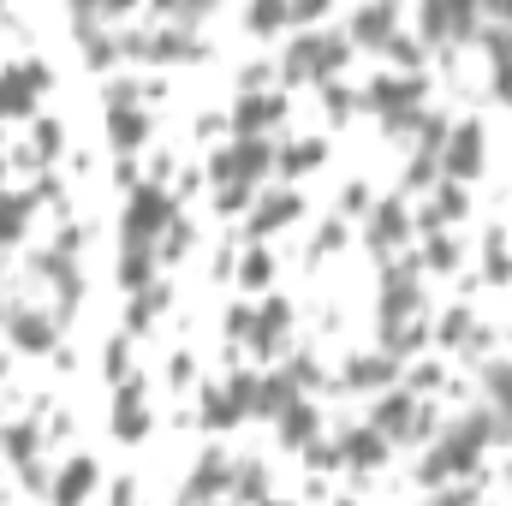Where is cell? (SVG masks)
Listing matches in <instances>:
<instances>
[{"mask_svg":"<svg viewBox=\"0 0 512 506\" xmlns=\"http://www.w3.org/2000/svg\"><path fill=\"white\" fill-rule=\"evenodd\" d=\"M489 435H495V417H465V423L435 447V459L423 465V477L441 483V477H453V471H471V465H477V447H483Z\"/></svg>","mask_w":512,"mask_h":506,"instance_id":"cell-1","label":"cell"},{"mask_svg":"<svg viewBox=\"0 0 512 506\" xmlns=\"http://www.w3.org/2000/svg\"><path fill=\"white\" fill-rule=\"evenodd\" d=\"M346 54H352L346 36H304V42L286 54V72H292V78H328Z\"/></svg>","mask_w":512,"mask_h":506,"instance_id":"cell-2","label":"cell"},{"mask_svg":"<svg viewBox=\"0 0 512 506\" xmlns=\"http://www.w3.org/2000/svg\"><path fill=\"white\" fill-rule=\"evenodd\" d=\"M167 221H173V203H167V197H161L155 185L131 197V215H126V233H131V245H149V239H155V233H161Z\"/></svg>","mask_w":512,"mask_h":506,"instance_id":"cell-3","label":"cell"},{"mask_svg":"<svg viewBox=\"0 0 512 506\" xmlns=\"http://www.w3.org/2000/svg\"><path fill=\"white\" fill-rule=\"evenodd\" d=\"M441 167H447L453 179H471V173L483 167V126H453L447 131V143H441Z\"/></svg>","mask_w":512,"mask_h":506,"instance_id":"cell-4","label":"cell"},{"mask_svg":"<svg viewBox=\"0 0 512 506\" xmlns=\"http://www.w3.org/2000/svg\"><path fill=\"white\" fill-rule=\"evenodd\" d=\"M42 84H48L42 66H6V72H0V114H6V120H12V114H30V102H36Z\"/></svg>","mask_w":512,"mask_h":506,"instance_id":"cell-5","label":"cell"},{"mask_svg":"<svg viewBox=\"0 0 512 506\" xmlns=\"http://www.w3.org/2000/svg\"><path fill=\"white\" fill-rule=\"evenodd\" d=\"M483 0H423V36H459L471 30Z\"/></svg>","mask_w":512,"mask_h":506,"instance_id":"cell-6","label":"cell"},{"mask_svg":"<svg viewBox=\"0 0 512 506\" xmlns=\"http://www.w3.org/2000/svg\"><path fill=\"white\" fill-rule=\"evenodd\" d=\"M268 167V149L262 143H239V149H227L221 161H215V179H227V185H256V173Z\"/></svg>","mask_w":512,"mask_h":506,"instance_id":"cell-7","label":"cell"},{"mask_svg":"<svg viewBox=\"0 0 512 506\" xmlns=\"http://www.w3.org/2000/svg\"><path fill=\"white\" fill-rule=\"evenodd\" d=\"M429 417H423V405L417 399H405V393H387L382 405H376V429L382 435H417Z\"/></svg>","mask_w":512,"mask_h":506,"instance_id":"cell-8","label":"cell"},{"mask_svg":"<svg viewBox=\"0 0 512 506\" xmlns=\"http://www.w3.org/2000/svg\"><path fill=\"white\" fill-rule=\"evenodd\" d=\"M393 18H399L393 0H376V6H364V12L352 18V36H358V42H387V36H393Z\"/></svg>","mask_w":512,"mask_h":506,"instance_id":"cell-9","label":"cell"},{"mask_svg":"<svg viewBox=\"0 0 512 506\" xmlns=\"http://www.w3.org/2000/svg\"><path fill=\"white\" fill-rule=\"evenodd\" d=\"M387 453V435L370 423V429H358V435H346V465H358V471H370V465H382Z\"/></svg>","mask_w":512,"mask_h":506,"instance_id":"cell-10","label":"cell"},{"mask_svg":"<svg viewBox=\"0 0 512 506\" xmlns=\"http://www.w3.org/2000/svg\"><path fill=\"white\" fill-rule=\"evenodd\" d=\"M310 435H316V417H310V405L292 399V405L280 411V441H286V447H304Z\"/></svg>","mask_w":512,"mask_h":506,"instance_id":"cell-11","label":"cell"},{"mask_svg":"<svg viewBox=\"0 0 512 506\" xmlns=\"http://www.w3.org/2000/svg\"><path fill=\"white\" fill-rule=\"evenodd\" d=\"M90 489H96V465H90V459H72V471H60V483H54L60 501H78V495H90Z\"/></svg>","mask_w":512,"mask_h":506,"instance_id":"cell-12","label":"cell"},{"mask_svg":"<svg viewBox=\"0 0 512 506\" xmlns=\"http://www.w3.org/2000/svg\"><path fill=\"white\" fill-rule=\"evenodd\" d=\"M292 215H298V197H286V191H280V197H268V203H256L251 227H262V233H268V227H286Z\"/></svg>","mask_w":512,"mask_h":506,"instance_id":"cell-13","label":"cell"},{"mask_svg":"<svg viewBox=\"0 0 512 506\" xmlns=\"http://www.w3.org/2000/svg\"><path fill=\"white\" fill-rule=\"evenodd\" d=\"M114 429H120L126 441H137V435L149 429V417H143V399H137V387H126V393H120V417H114Z\"/></svg>","mask_w":512,"mask_h":506,"instance_id":"cell-14","label":"cell"},{"mask_svg":"<svg viewBox=\"0 0 512 506\" xmlns=\"http://www.w3.org/2000/svg\"><path fill=\"white\" fill-rule=\"evenodd\" d=\"M417 96H423V84H417V78H399V84H376V108H387V114H393V108H411Z\"/></svg>","mask_w":512,"mask_h":506,"instance_id":"cell-15","label":"cell"},{"mask_svg":"<svg viewBox=\"0 0 512 506\" xmlns=\"http://www.w3.org/2000/svg\"><path fill=\"white\" fill-rule=\"evenodd\" d=\"M280 334H286V304H268V310H262V322H256V352H274V346H280Z\"/></svg>","mask_w":512,"mask_h":506,"instance_id":"cell-16","label":"cell"},{"mask_svg":"<svg viewBox=\"0 0 512 506\" xmlns=\"http://www.w3.org/2000/svg\"><path fill=\"white\" fill-rule=\"evenodd\" d=\"M221 489H227V459H221V453H209V459H203V471L191 477V495H221Z\"/></svg>","mask_w":512,"mask_h":506,"instance_id":"cell-17","label":"cell"},{"mask_svg":"<svg viewBox=\"0 0 512 506\" xmlns=\"http://www.w3.org/2000/svg\"><path fill=\"white\" fill-rule=\"evenodd\" d=\"M108 137H114L120 149H137V143H143V114H131V108L108 114Z\"/></svg>","mask_w":512,"mask_h":506,"instance_id":"cell-18","label":"cell"},{"mask_svg":"<svg viewBox=\"0 0 512 506\" xmlns=\"http://www.w3.org/2000/svg\"><path fill=\"white\" fill-rule=\"evenodd\" d=\"M268 120H280V102H274V96H251V102L239 108V131H245V137H251L256 126H268Z\"/></svg>","mask_w":512,"mask_h":506,"instance_id":"cell-19","label":"cell"},{"mask_svg":"<svg viewBox=\"0 0 512 506\" xmlns=\"http://www.w3.org/2000/svg\"><path fill=\"white\" fill-rule=\"evenodd\" d=\"M203 417H209V423H233V417H245V411H239L233 387H215V393H203Z\"/></svg>","mask_w":512,"mask_h":506,"instance_id":"cell-20","label":"cell"},{"mask_svg":"<svg viewBox=\"0 0 512 506\" xmlns=\"http://www.w3.org/2000/svg\"><path fill=\"white\" fill-rule=\"evenodd\" d=\"M12 334H18V346H30V352H42V346L54 340V328H48L42 316H18V322H12Z\"/></svg>","mask_w":512,"mask_h":506,"instance_id":"cell-21","label":"cell"},{"mask_svg":"<svg viewBox=\"0 0 512 506\" xmlns=\"http://www.w3.org/2000/svg\"><path fill=\"white\" fill-rule=\"evenodd\" d=\"M489 54H495V78H501V90L512 96V30H495Z\"/></svg>","mask_w":512,"mask_h":506,"instance_id":"cell-22","label":"cell"},{"mask_svg":"<svg viewBox=\"0 0 512 506\" xmlns=\"http://www.w3.org/2000/svg\"><path fill=\"white\" fill-rule=\"evenodd\" d=\"M24 215H30L24 197H0V239H18L24 233Z\"/></svg>","mask_w":512,"mask_h":506,"instance_id":"cell-23","label":"cell"},{"mask_svg":"<svg viewBox=\"0 0 512 506\" xmlns=\"http://www.w3.org/2000/svg\"><path fill=\"white\" fill-rule=\"evenodd\" d=\"M393 239H405V209H399V203H387L382 215H376V245H393Z\"/></svg>","mask_w":512,"mask_h":506,"instance_id":"cell-24","label":"cell"},{"mask_svg":"<svg viewBox=\"0 0 512 506\" xmlns=\"http://www.w3.org/2000/svg\"><path fill=\"white\" fill-rule=\"evenodd\" d=\"M286 12H292L286 0H251V30H274Z\"/></svg>","mask_w":512,"mask_h":506,"instance_id":"cell-25","label":"cell"},{"mask_svg":"<svg viewBox=\"0 0 512 506\" xmlns=\"http://www.w3.org/2000/svg\"><path fill=\"white\" fill-rule=\"evenodd\" d=\"M387 376H393V364H387V358H364V364L352 370V381H358V387H376V381H387Z\"/></svg>","mask_w":512,"mask_h":506,"instance_id":"cell-26","label":"cell"},{"mask_svg":"<svg viewBox=\"0 0 512 506\" xmlns=\"http://www.w3.org/2000/svg\"><path fill=\"white\" fill-rule=\"evenodd\" d=\"M149 280V251L143 245H131V256H126V286H143Z\"/></svg>","mask_w":512,"mask_h":506,"instance_id":"cell-27","label":"cell"},{"mask_svg":"<svg viewBox=\"0 0 512 506\" xmlns=\"http://www.w3.org/2000/svg\"><path fill=\"white\" fill-rule=\"evenodd\" d=\"M316 161H322V143H298V149L286 155V167H292V173H304V167H316Z\"/></svg>","mask_w":512,"mask_h":506,"instance_id":"cell-28","label":"cell"},{"mask_svg":"<svg viewBox=\"0 0 512 506\" xmlns=\"http://www.w3.org/2000/svg\"><path fill=\"white\" fill-rule=\"evenodd\" d=\"M268 280V256H245V286H262Z\"/></svg>","mask_w":512,"mask_h":506,"instance_id":"cell-29","label":"cell"},{"mask_svg":"<svg viewBox=\"0 0 512 506\" xmlns=\"http://www.w3.org/2000/svg\"><path fill=\"white\" fill-rule=\"evenodd\" d=\"M6 447H12L18 459H30V447H36V435H30V429H12V435H6Z\"/></svg>","mask_w":512,"mask_h":506,"instance_id":"cell-30","label":"cell"},{"mask_svg":"<svg viewBox=\"0 0 512 506\" xmlns=\"http://www.w3.org/2000/svg\"><path fill=\"white\" fill-rule=\"evenodd\" d=\"M54 143H60V131L42 120V131H36V155H54Z\"/></svg>","mask_w":512,"mask_h":506,"instance_id":"cell-31","label":"cell"},{"mask_svg":"<svg viewBox=\"0 0 512 506\" xmlns=\"http://www.w3.org/2000/svg\"><path fill=\"white\" fill-rule=\"evenodd\" d=\"M322 6H328V0H292V12H298V18H316Z\"/></svg>","mask_w":512,"mask_h":506,"instance_id":"cell-32","label":"cell"},{"mask_svg":"<svg viewBox=\"0 0 512 506\" xmlns=\"http://www.w3.org/2000/svg\"><path fill=\"white\" fill-rule=\"evenodd\" d=\"M489 6H495V12H501V18H512V0H489Z\"/></svg>","mask_w":512,"mask_h":506,"instance_id":"cell-33","label":"cell"},{"mask_svg":"<svg viewBox=\"0 0 512 506\" xmlns=\"http://www.w3.org/2000/svg\"><path fill=\"white\" fill-rule=\"evenodd\" d=\"M102 6H126V0H102Z\"/></svg>","mask_w":512,"mask_h":506,"instance_id":"cell-34","label":"cell"},{"mask_svg":"<svg viewBox=\"0 0 512 506\" xmlns=\"http://www.w3.org/2000/svg\"><path fill=\"white\" fill-rule=\"evenodd\" d=\"M161 6H167V0H161Z\"/></svg>","mask_w":512,"mask_h":506,"instance_id":"cell-35","label":"cell"}]
</instances>
